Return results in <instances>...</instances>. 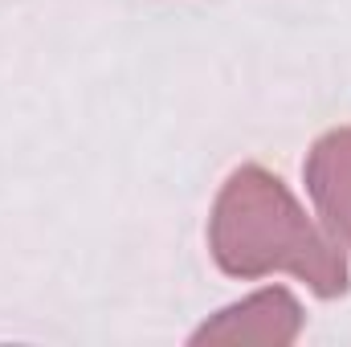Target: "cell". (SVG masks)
Listing matches in <instances>:
<instances>
[{"label": "cell", "instance_id": "obj_2", "mask_svg": "<svg viewBox=\"0 0 351 347\" xmlns=\"http://www.w3.org/2000/svg\"><path fill=\"white\" fill-rule=\"evenodd\" d=\"M306 184L331 233L351 246V131H331L315 143Z\"/></svg>", "mask_w": 351, "mask_h": 347}, {"label": "cell", "instance_id": "obj_1", "mask_svg": "<svg viewBox=\"0 0 351 347\" xmlns=\"http://www.w3.org/2000/svg\"><path fill=\"white\" fill-rule=\"evenodd\" d=\"M213 254L221 270L241 278H258L265 270H294L323 298L348 290L343 258L306 225L282 180L254 164L233 172L217 200Z\"/></svg>", "mask_w": 351, "mask_h": 347}]
</instances>
